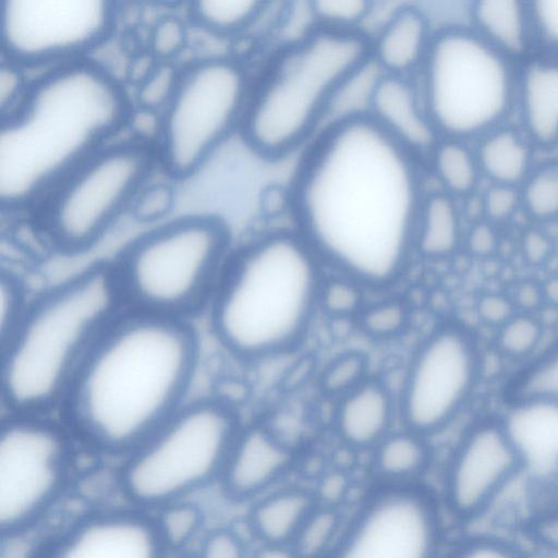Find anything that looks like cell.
<instances>
[{
	"mask_svg": "<svg viewBox=\"0 0 558 558\" xmlns=\"http://www.w3.org/2000/svg\"><path fill=\"white\" fill-rule=\"evenodd\" d=\"M199 357L184 319L140 312L113 320L69 387L75 423L106 450L133 451L187 402Z\"/></svg>",
	"mask_w": 558,
	"mask_h": 558,
	"instance_id": "obj_2",
	"label": "cell"
},
{
	"mask_svg": "<svg viewBox=\"0 0 558 558\" xmlns=\"http://www.w3.org/2000/svg\"><path fill=\"white\" fill-rule=\"evenodd\" d=\"M288 195L293 229L326 268L374 290L403 277L424 196L418 159L369 117L323 128Z\"/></svg>",
	"mask_w": 558,
	"mask_h": 558,
	"instance_id": "obj_1",
	"label": "cell"
},
{
	"mask_svg": "<svg viewBox=\"0 0 558 558\" xmlns=\"http://www.w3.org/2000/svg\"><path fill=\"white\" fill-rule=\"evenodd\" d=\"M0 301V339L3 341L29 304L21 283L11 272L1 274Z\"/></svg>",
	"mask_w": 558,
	"mask_h": 558,
	"instance_id": "obj_41",
	"label": "cell"
},
{
	"mask_svg": "<svg viewBox=\"0 0 558 558\" xmlns=\"http://www.w3.org/2000/svg\"><path fill=\"white\" fill-rule=\"evenodd\" d=\"M130 113L123 87L96 64L73 61L35 80L2 114V207H24L57 187L108 145Z\"/></svg>",
	"mask_w": 558,
	"mask_h": 558,
	"instance_id": "obj_3",
	"label": "cell"
},
{
	"mask_svg": "<svg viewBox=\"0 0 558 558\" xmlns=\"http://www.w3.org/2000/svg\"><path fill=\"white\" fill-rule=\"evenodd\" d=\"M483 377V352L476 336L460 323L435 327L408 365L399 400L403 428L434 435L464 410Z\"/></svg>",
	"mask_w": 558,
	"mask_h": 558,
	"instance_id": "obj_13",
	"label": "cell"
},
{
	"mask_svg": "<svg viewBox=\"0 0 558 558\" xmlns=\"http://www.w3.org/2000/svg\"><path fill=\"white\" fill-rule=\"evenodd\" d=\"M293 461V448L267 426L241 427L221 474L223 487L232 498H253L274 485Z\"/></svg>",
	"mask_w": 558,
	"mask_h": 558,
	"instance_id": "obj_18",
	"label": "cell"
},
{
	"mask_svg": "<svg viewBox=\"0 0 558 558\" xmlns=\"http://www.w3.org/2000/svg\"><path fill=\"white\" fill-rule=\"evenodd\" d=\"M316 506L310 492L287 488L258 500L250 513V524L262 543L290 545Z\"/></svg>",
	"mask_w": 558,
	"mask_h": 558,
	"instance_id": "obj_22",
	"label": "cell"
},
{
	"mask_svg": "<svg viewBox=\"0 0 558 558\" xmlns=\"http://www.w3.org/2000/svg\"><path fill=\"white\" fill-rule=\"evenodd\" d=\"M241 427L227 401L186 402L132 451L122 471L125 494L142 506L179 501L221 476Z\"/></svg>",
	"mask_w": 558,
	"mask_h": 558,
	"instance_id": "obj_8",
	"label": "cell"
},
{
	"mask_svg": "<svg viewBox=\"0 0 558 558\" xmlns=\"http://www.w3.org/2000/svg\"><path fill=\"white\" fill-rule=\"evenodd\" d=\"M252 87L245 69L207 58L180 72L159 123L160 158L177 179L193 174L241 126Z\"/></svg>",
	"mask_w": 558,
	"mask_h": 558,
	"instance_id": "obj_10",
	"label": "cell"
},
{
	"mask_svg": "<svg viewBox=\"0 0 558 558\" xmlns=\"http://www.w3.org/2000/svg\"><path fill=\"white\" fill-rule=\"evenodd\" d=\"M523 109L526 125L542 143L558 136V65H531L523 81Z\"/></svg>",
	"mask_w": 558,
	"mask_h": 558,
	"instance_id": "obj_26",
	"label": "cell"
},
{
	"mask_svg": "<svg viewBox=\"0 0 558 558\" xmlns=\"http://www.w3.org/2000/svg\"><path fill=\"white\" fill-rule=\"evenodd\" d=\"M366 288L343 274L325 275L318 295V311L336 319L356 318L365 306Z\"/></svg>",
	"mask_w": 558,
	"mask_h": 558,
	"instance_id": "obj_35",
	"label": "cell"
},
{
	"mask_svg": "<svg viewBox=\"0 0 558 558\" xmlns=\"http://www.w3.org/2000/svg\"><path fill=\"white\" fill-rule=\"evenodd\" d=\"M518 312L535 314L545 303L542 284L523 281L515 286L510 295Z\"/></svg>",
	"mask_w": 558,
	"mask_h": 558,
	"instance_id": "obj_49",
	"label": "cell"
},
{
	"mask_svg": "<svg viewBox=\"0 0 558 558\" xmlns=\"http://www.w3.org/2000/svg\"><path fill=\"white\" fill-rule=\"evenodd\" d=\"M414 78L437 132L450 138L470 136L493 124L510 98L502 59L458 27L436 31Z\"/></svg>",
	"mask_w": 558,
	"mask_h": 558,
	"instance_id": "obj_9",
	"label": "cell"
},
{
	"mask_svg": "<svg viewBox=\"0 0 558 558\" xmlns=\"http://www.w3.org/2000/svg\"><path fill=\"white\" fill-rule=\"evenodd\" d=\"M307 4L315 26L338 32H363L374 10V2L365 0H315Z\"/></svg>",
	"mask_w": 558,
	"mask_h": 558,
	"instance_id": "obj_37",
	"label": "cell"
},
{
	"mask_svg": "<svg viewBox=\"0 0 558 558\" xmlns=\"http://www.w3.org/2000/svg\"><path fill=\"white\" fill-rule=\"evenodd\" d=\"M466 246L476 257L490 256L497 247V235L490 226L478 223L470 230Z\"/></svg>",
	"mask_w": 558,
	"mask_h": 558,
	"instance_id": "obj_50",
	"label": "cell"
},
{
	"mask_svg": "<svg viewBox=\"0 0 558 558\" xmlns=\"http://www.w3.org/2000/svg\"><path fill=\"white\" fill-rule=\"evenodd\" d=\"M502 399L513 409H558V338L508 378Z\"/></svg>",
	"mask_w": 558,
	"mask_h": 558,
	"instance_id": "obj_24",
	"label": "cell"
},
{
	"mask_svg": "<svg viewBox=\"0 0 558 558\" xmlns=\"http://www.w3.org/2000/svg\"><path fill=\"white\" fill-rule=\"evenodd\" d=\"M545 302L558 305V278L548 280L545 284H542Z\"/></svg>",
	"mask_w": 558,
	"mask_h": 558,
	"instance_id": "obj_54",
	"label": "cell"
},
{
	"mask_svg": "<svg viewBox=\"0 0 558 558\" xmlns=\"http://www.w3.org/2000/svg\"><path fill=\"white\" fill-rule=\"evenodd\" d=\"M535 524L543 541L558 547V510L539 517V521Z\"/></svg>",
	"mask_w": 558,
	"mask_h": 558,
	"instance_id": "obj_52",
	"label": "cell"
},
{
	"mask_svg": "<svg viewBox=\"0 0 558 558\" xmlns=\"http://www.w3.org/2000/svg\"><path fill=\"white\" fill-rule=\"evenodd\" d=\"M439 182L456 194L469 192L476 179V169L469 150L453 138L438 142L429 153Z\"/></svg>",
	"mask_w": 558,
	"mask_h": 558,
	"instance_id": "obj_33",
	"label": "cell"
},
{
	"mask_svg": "<svg viewBox=\"0 0 558 558\" xmlns=\"http://www.w3.org/2000/svg\"><path fill=\"white\" fill-rule=\"evenodd\" d=\"M526 457L507 422L486 414L460 434L437 494L449 520L470 530L486 519L526 471Z\"/></svg>",
	"mask_w": 558,
	"mask_h": 558,
	"instance_id": "obj_14",
	"label": "cell"
},
{
	"mask_svg": "<svg viewBox=\"0 0 558 558\" xmlns=\"http://www.w3.org/2000/svg\"><path fill=\"white\" fill-rule=\"evenodd\" d=\"M441 558H535L522 541L492 530L470 529L452 538Z\"/></svg>",
	"mask_w": 558,
	"mask_h": 558,
	"instance_id": "obj_29",
	"label": "cell"
},
{
	"mask_svg": "<svg viewBox=\"0 0 558 558\" xmlns=\"http://www.w3.org/2000/svg\"><path fill=\"white\" fill-rule=\"evenodd\" d=\"M476 312L484 325L498 329L518 311L509 294L487 292L480 296Z\"/></svg>",
	"mask_w": 558,
	"mask_h": 558,
	"instance_id": "obj_44",
	"label": "cell"
},
{
	"mask_svg": "<svg viewBox=\"0 0 558 558\" xmlns=\"http://www.w3.org/2000/svg\"><path fill=\"white\" fill-rule=\"evenodd\" d=\"M435 31L425 9L397 7L371 38V56L389 75L415 77L430 48Z\"/></svg>",
	"mask_w": 558,
	"mask_h": 558,
	"instance_id": "obj_20",
	"label": "cell"
},
{
	"mask_svg": "<svg viewBox=\"0 0 558 558\" xmlns=\"http://www.w3.org/2000/svg\"><path fill=\"white\" fill-rule=\"evenodd\" d=\"M369 59L371 37L364 32L314 26L284 43L252 82L240 126L243 141L270 160L308 145L338 88Z\"/></svg>",
	"mask_w": 558,
	"mask_h": 558,
	"instance_id": "obj_6",
	"label": "cell"
},
{
	"mask_svg": "<svg viewBox=\"0 0 558 558\" xmlns=\"http://www.w3.org/2000/svg\"><path fill=\"white\" fill-rule=\"evenodd\" d=\"M116 16L105 0H4L2 50L15 65L70 63L109 35Z\"/></svg>",
	"mask_w": 558,
	"mask_h": 558,
	"instance_id": "obj_15",
	"label": "cell"
},
{
	"mask_svg": "<svg viewBox=\"0 0 558 558\" xmlns=\"http://www.w3.org/2000/svg\"><path fill=\"white\" fill-rule=\"evenodd\" d=\"M532 15L542 36L558 47V0L533 3Z\"/></svg>",
	"mask_w": 558,
	"mask_h": 558,
	"instance_id": "obj_47",
	"label": "cell"
},
{
	"mask_svg": "<svg viewBox=\"0 0 558 558\" xmlns=\"http://www.w3.org/2000/svg\"><path fill=\"white\" fill-rule=\"evenodd\" d=\"M325 268L294 229L268 231L231 253L210 300L219 344L245 362L295 349L318 312Z\"/></svg>",
	"mask_w": 558,
	"mask_h": 558,
	"instance_id": "obj_4",
	"label": "cell"
},
{
	"mask_svg": "<svg viewBox=\"0 0 558 558\" xmlns=\"http://www.w3.org/2000/svg\"><path fill=\"white\" fill-rule=\"evenodd\" d=\"M122 296L113 266L94 265L29 301L1 341L2 400L16 412L51 404L113 322Z\"/></svg>",
	"mask_w": 558,
	"mask_h": 558,
	"instance_id": "obj_5",
	"label": "cell"
},
{
	"mask_svg": "<svg viewBox=\"0 0 558 558\" xmlns=\"http://www.w3.org/2000/svg\"><path fill=\"white\" fill-rule=\"evenodd\" d=\"M517 193L506 184L490 189L485 198V210L493 219H505L517 206Z\"/></svg>",
	"mask_w": 558,
	"mask_h": 558,
	"instance_id": "obj_48",
	"label": "cell"
},
{
	"mask_svg": "<svg viewBox=\"0 0 558 558\" xmlns=\"http://www.w3.org/2000/svg\"><path fill=\"white\" fill-rule=\"evenodd\" d=\"M472 14L481 29L500 48L510 52H520L524 48L525 20L519 2L480 1L473 7Z\"/></svg>",
	"mask_w": 558,
	"mask_h": 558,
	"instance_id": "obj_27",
	"label": "cell"
},
{
	"mask_svg": "<svg viewBox=\"0 0 558 558\" xmlns=\"http://www.w3.org/2000/svg\"><path fill=\"white\" fill-rule=\"evenodd\" d=\"M531 213L538 218L558 215V166H549L533 175L525 190Z\"/></svg>",
	"mask_w": 558,
	"mask_h": 558,
	"instance_id": "obj_39",
	"label": "cell"
},
{
	"mask_svg": "<svg viewBox=\"0 0 558 558\" xmlns=\"http://www.w3.org/2000/svg\"><path fill=\"white\" fill-rule=\"evenodd\" d=\"M173 204V187L167 183H155L143 187L131 208L136 219L148 222L167 215Z\"/></svg>",
	"mask_w": 558,
	"mask_h": 558,
	"instance_id": "obj_42",
	"label": "cell"
},
{
	"mask_svg": "<svg viewBox=\"0 0 558 558\" xmlns=\"http://www.w3.org/2000/svg\"><path fill=\"white\" fill-rule=\"evenodd\" d=\"M461 243L457 207L445 193L424 194L414 234V255L427 260L451 257Z\"/></svg>",
	"mask_w": 558,
	"mask_h": 558,
	"instance_id": "obj_23",
	"label": "cell"
},
{
	"mask_svg": "<svg viewBox=\"0 0 558 558\" xmlns=\"http://www.w3.org/2000/svg\"><path fill=\"white\" fill-rule=\"evenodd\" d=\"M544 327L536 314L517 312L496 329L495 351L508 361L525 363L538 351Z\"/></svg>",
	"mask_w": 558,
	"mask_h": 558,
	"instance_id": "obj_31",
	"label": "cell"
},
{
	"mask_svg": "<svg viewBox=\"0 0 558 558\" xmlns=\"http://www.w3.org/2000/svg\"><path fill=\"white\" fill-rule=\"evenodd\" d=\"M343 527L339 512L331 506H316L290 546L300 558H323Z\"/></svg>",
	"mask_w": 558,
	"mask_h": 558,
	"instance_id": "obj_32",
	"label": "cell"
},
{
	"mask_svg": "<svg viewBox=\"0 0 558 558\" xmlns=\"http://www.w3.org/2000/svg\"><path fill=\"white\" fill-rule=\"evenodd\" d=\"M202 522L203 514L196 506L177 501L165 506L156 526L166 548H180L195 536Z\"/></svg>",
	"mask_w": 558,
	"mask_h": 558,
	"instance_id": "obj_38",
	"label": "cell"
},
{
	"mask_svg": "<svg viewBox=\"0 0 558 558\" xmlns=\"http://www.w3.org/2000/svg\"><path fill=\"white\" fill-rule=\"evenodd\" d=\"M337 401L335 430L345 445L356 449L375 448L390 433L398 414L387 386L371 378Z\"/></svg>",
	"mask_w": 558,
	"mask_h": 558,
	"instance_id": "obj_21",
	"label": "cell"
},
{
	"mask_svg": "<svg viewBox=\"0 0 558 558\" xmlns=\"http://www.w3.org/2000/svg\"><path fill=\"white\" fill-rule=\"evenodd\" d=\"M153 167L150 150L137 142L108 144L58 186L47 214L53 243L78 253L97 243L131 206Z\"/></svg>",
	"mask_w": 558,
	"mask_h": 558,
	"instance_id": "obj_11",
	"label": "cell"
},
{
	"mask_svg": "<svg viewBox=\"0 0 558 558\" xmlns=\"http://www.w3.org/2000/svg\"><path fill=\"white\" fill-rule=\"evenodd\" d=\"M550 251L549 240L538 231H531L523 238V256L532 265L543 264L549 257Z\"/></svg>",
	"mask_w": 558,
	"mask_h": 558,
	"instance_id": "obj_51",
	"label": "cell"
},
{
	"mask_svg": "<svg viewBox=\"0 0 558 558\" xmlns=\"http://www.w3.org/2000/svg\"><path fill=\"white\" fill-rule=\"evenodd\" d=\"M197 558H246V554L234 533L217 530L206 536Z\"/></svg>",
	"mask_w": 558,
	"mask_h": 558,
	"instance_id": "obj_45",
	"label": "cell"
},
{
	"mask_svg": "<svg viewBox=\"0 0 558 558\" xmlns=\"http://www.w3.org/2000/svg\"><path fill=\"white\" fill-rule=\"evenodd\" d=\"M374 449V470L383 484L414 483L430 463L426 437L407 428L390 432Z\"/></svg>",
	"mask_w": 558,
	"mask_h": 558,
	"instance_id": "obj_25",
	"label": "cell"
},
{
	"mask_svg": "<svg viewBox=\"0 0 558 558\" xmlns=\"http://www.w3.org/2000/svg\"><path fill=\"white\" fill-rule=\"evenodd\" d=\"M156 524L131 513L86 519L65 533L44 558H165Z\"/></svg>",
	"mask_w": 558,
	"mask_h": 558,
	"instance_id": "obj_17",
	"label": "cell"
},
{
	"mask_svg": "<svg viewBox=\"0 0 558 558\" xmlns=\"http://www.w3.org/2000/svg\"><path fill=\"white\" fill-rule=\"evenodd\" d=\"M252 558H300L290 545L262 544Z\"/></svg>",
	"mask_w": 558,
	"mask_h": 558,
	"instance_id": "obj_53",
	"label": "cell"
},
{
	"mask_svg": "<svg viewBox=\"0 0 558 558\" xmlns=\"http://www.w3.org/2000/svg\"><path fill=\"white\" fill-rule=\"evenodd\" d=\"M269 3L252 0H198L191 4L193 19L206 29L233 35L254 25Z\"/></svg>",
	"mask_w": 558,
	"mask_h": 558,
	"instance_id": "obj_28",
	"label": "cell"
},
{
	"mask_svg": "<svg viewBox=\"0 0 558 558\" xmlns=\"http://www.w3.org/2000/svg\"><path fill=\"white\" fill-rule=\"evenodd\" d=\"M368 117L395 142L418 159L438 143L437 132L414 77L383 74Z\"/></svg>",
	"mask_w": 558,
	"mask_h": 558,
	"instance_id": "obj_19",
	"label": "cell"
},
{
	"mask_svg": "<svg viewBox=\"0 0 558 558\" xmlns=\"http://www.w3.org/2000/svg\"><path fill=\"white\" fill-rule=\"evenodd\" d=\"M180 72L170 64L165 63L155 66L141 81L137 93L141 106L149 111L158 108L163 109L177 87Z\"/></svg>",
	"mask_w": 558,
	"mask_h": 558,
	"instance_id": "obj_40",
	"label": "cell"
},
{
	"mask_svg": "<svg viewBox=\"0 0 558 558\" xmlns=\"http://www.w3.org/2000/svg\"><path fill=\"white\" fill-rule=\"evenodd\" d=\"M68 473L63 439L52 427L15 417L0 429V531L32 524L59 495Z\"/></svg>",
	"mask_w": 558,
	"mask_h": 558,
	"instance_id": "obj_16",
	"label": "cell"
},
{
	"mask_svg": "<svg viewBox=\"0 0 558 558\" xmlns=\"http://www.w3.org/2000/svg\"><path fill=\"white\" fill-rule=\"evenodd\" d=\"M355 319L365 336L386 341L403 333L411 319V310L404 300L388 298L366 303Z\"/></svg>",
	"mask_w": 558,
	"mask_h": 558,
	"instance_id": "obj_34",
	"label": "cell"
},
{
	"mask_svg": "<svg viewBox=\"0 0 558 558\" xmlns=\"http://www.w3.org/2000/svg\"><path fill=\"white\" fill-rule=\"evenodd\" d=\"M368 372L366 354L349 350L325 365L318 377V387L326 397L338 400L368 379Z\"/></svg>",
	"mask_w": 558,
	"mask_h": 558,
	"instance_id": "obj_36",
	"label": "cell"
},
{
	"mask_svg": "<svg viewBox=\"0 0 558 558\" xmlns=\"http://www.w3.org/2000/svg\"><path fill=\"white\" fill-rule=\"evenodd\" d=\"M27 87L24 88L23 78L17 65L8 62L0 69V104L2 114L13 109L22 99Z\"/></svg>",
	"mask_w": 558,
	"mask_h": 558,
	"instance_id": "obj_46",
	"label": "cell"
},
{
	"mask_svg": "<svg viewBox=\"0 0 558 558\" xmlns=\"http://www.w3.org/2000/svg\"><path fill=\"white\" fill-rule=\"evenodd\" d=\"M218 217H183L132 241L113 266L121 294L142 313L181 318L211 300L230 257Z\"/></svg>",
	"mask_w": 558,
	"mask_h": 558,
	"instance_id": "obj_7",
	"label": "cell"
},
{
	"mask_svg": "<svg viewBox=\"0 0 558 558\" xmlns=\"http://www.w3.org/2000/svg\"><path fill=\"white\" fill-rule=\"evenodd\" d=\"M185 41V28L173 16L159 21L151 34V51L160 59H167L180 51Z\"/></svg>",
	"mask_w": 558,
	"mask_h": 558,
	"instance_id": "obj_43",
	"label": "cell"
},
{
	"mask_svg": "<svg viewBox=\"0 0 558 558\" xmlns=\"http://www.w3.org/2000/svg\"><path fill=\"white\" fill-rule=\"evenodd\" d=\"M436 493L381 484L362 501L323 558H441L452 538Z\"/></svg>",
	"mask_w": 558,
	"mask_h": 558,
	"instance_id": "obj_12",
	"label": "cell"
},
{
	"mask_svg": "<svg viewBox=\"0 0 558 558\" xmlns=\"http://www.w3.org/2000/svg\"><path fill=\"white\" fill-rule=\"evenodd\" d=\"M527 149L510 131H502L483 143L480 161L493 179L509 185L522 178L527 167Z\"/></svg>",
	"mask_w": 558,
	"mask_h": 558,
	"instance_id": "obj_30",
	"label": "cell"
}]
</instances>
